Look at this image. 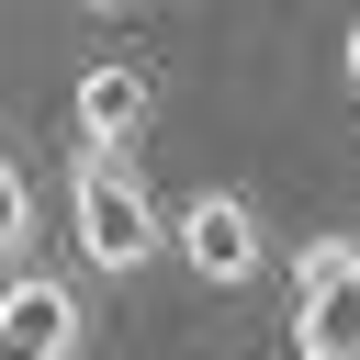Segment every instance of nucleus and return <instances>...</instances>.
<instances>
[{
    "label": "nucleus",
    "instance_id": "obj_4",
    "mask_svg": "<svg viewBox=\"0 0 360 360\" xmlns=\"http://www.w3.org/2000/svg\"><path fill=\"white\" fill-rule=\"evenodd\" d=\"M79 326H90V304H79L68 270H11V281H0V349H22V360H68Z\"/></svg>",
    "mask_w": 360,
    "mask_h": 360
},
{
    "label": "nucleus",
    "instance_id": "obj_1",
    "mask_svg": "<svg viewBox=\"0 0 360 360\" xmlns=\"http://www.w3.org/2000/svg\"><path fill=\"white\" fill-rule=\"evenodd\" d=\"M68 225H79V259H90L101 281H124V270L169 259V214H158V191H146L135 169L79 158V169H68Z\"/></svg>",
    "mask_w": 360,
    "mask_h": 360
},
{
    "label": "nucleus",
    "instance_id": "obj_8",
    "mask_svg": "<svg viewBox=\"0 0 360 360\" xmlns=\"http://www.w3.org/2000/svg\"><path fill=\"white\" fill-rule=\"evenodd\" d=\"M338 68H349V90H360V22H349V45H338Z\"/></svg>",
    "mask_w": 360,
    "mask_h": 360
},
{
    "label": "nucleus",
    "instance_id": "obj_5",
    "mask_svg": "<svg viewBox=\"0 0 360 360\" xmlns=\"http://www.w3.org/2000/svg\"><path fill=\"white\" fill-rule=\"evenodd\" d=\"M292 349H304V360H360V270L292 304Z\"/></svg>",
    "mask_w": 360,
    "mask_h": 360
},
{
    "label": "nucleus",
    "instance_id": "obj_7",
    "mask_svg": "<svg viewBox=\"0 0 360 360\" xmlns=\"http://www.w3.org/2000/svg\"><path fill=\"white\" fill-rule=\"evenodd\" d=\"M349 270H360V236H304L292 248V304L326 292V281H349Z\"/></svg>",
    "mask_w": 360,
    "mask_h": 360
},
{
    "label": "nucleus",
    "instance_id": "obj_9",
    "mask_svg": "<svg viewBox=\"0 0 360 360\" xmlns=\"http://www.w3.org/2000/svg\"><path fill=\"white\" fill-rule=\"evenodd\" d=\"M0 360H22V349H0Z\"/></svg>",
    "mask_w": 360,
    "mask_h": 360
},
{
    "label": "nucleus",
    "instance_id": "obj_3",
    "mask_svg": "<svg viewBox=\"0 0 360 360\" xmlns=\"http://www.w3.org/2000/svg\"><path fill=\"white\" fill-rule=\"evenodd\" d=\"M68 112H79V158H101V169H135V135H146V68L135 56H90L79 68V90H68Z\"/></svg>",
    "mask_w": 360,
    "mask_h": 360
},
{
    "label": "nucleus",
    "instance_id": "obj_6",
    "mask_svg": "<svg viewBox=\"0 0 360 360\" xmlns=\"http://www.w3.org/2000/svg\"><path fill=\"white\" fill-rule=\"evenodd\" d=\"M0 270H34V180L0 158Z\"/></svg>",
    "mask_w": 360,
    "mask_h": 360
},
{
    "label": "nucleus",
    "instance_id": "obj_2",
    "mask_svg": "<svg viewBox=\"0 0 360 360\" xmlns=\"http://www.w3.org/2000/svg\"><path fill=\"white\" fill-rule=\"evenodd\" d=\"M169 248H180V270H191V281H214V292L259 281V259H270V236H259L248 191H191V202H180V225H169Z\"/></svg>",
    "mask_w": 360,
    "mask_h": 360
}]
</instances>
